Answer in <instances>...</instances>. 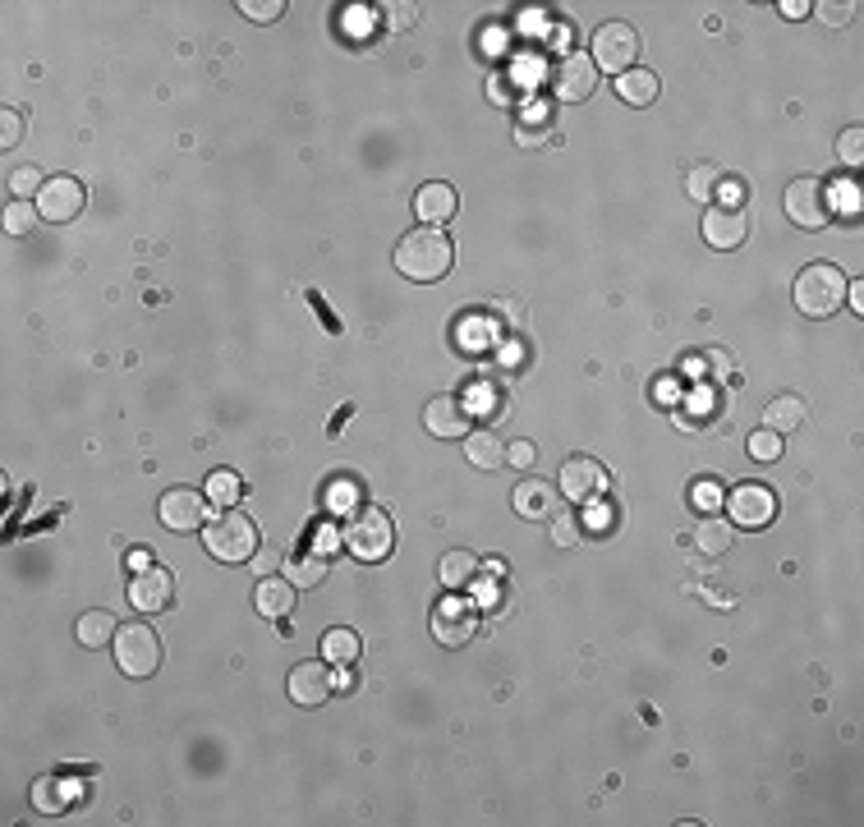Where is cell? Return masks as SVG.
Listing matches in <instances>:
<instances>
[{
	"instance_id": "f1b7e54d",
	"label": "cell",
	"mask_w": 864,
	"mask_h": 827,
	"mask_svg": "<svg viewBox=\"0 0 864 827\" xmlns=\"http://www.w3.org/2000/svg\"><path fill=\"white\" fill-rule=\"evenodd\" d=\"M322 658L327 662H354L359 658V635H354V630H331V635H322Z\"/></svg>"
},
{
	"instance_id": "d590c367",
	"label": "cell",
	"mask_w": 864,
	"mask_h": 827,
	"mask_svg": "<svg viewBox=\"0 0 864 827\" xmlns=\"http://www.w3.org/2000/svg\"><path fill=\"white\" fill-rule=\"evenodd\" d=\"M685 368H704V382H717V377L731 373V354L727 350H708L699 359H685Z\"/></svg>"
},
{
	"instance_id": "7a4b0ae2",
	"label": "cell",
	"mask_w": 864,
	"mask_h": 827,
	"mask_svg": "<svg viewBox=\"0 0 864 827\" xmlns=\"http://www.w3.org/2000/svg\"><path fill=\"white\" fill-rule=\"evenodd\" d=\"M203 547L212 561H226V566H244L253 561V552L262 547L258 524L244 515V510L226 506L221 515H212V524H203Z\"/></svg>"
},
{
	"instance_id": "ab89813d",
	"label": "cell",
	"mask_w": 864,
	"mask_h": 827,
	"mask_svg": "<svg viewBox=\"0 0 864 827\" xmlns=\"http://www.w3.org/2000/svg\"><path fill=\"white\" fill-rule=\"evenodd\" d=\"M809 10H819V14H823V23H832V28H842V23L855 14V5H851V0H823V5H809Z\"/></svg>"
},
{
	"instance_id": "9c48e42d",
	"label": "cell",
	"mask_w": 864,
	"mask_h": 827,
	"mask_svg": "<svg viewBox=\"0 0 864 827\" xmlns=\"http://www.w3.org/2000/svg\"><path fill=\"white\" fill-rule=\"evenodd\" d=\"M557 488L570 506H593L607 492V469L598 460H589V455H570L557 474Z\"/></svg>"
},
{
	"instance_id": "60d3db41",
	"label": "cell",
	"mask_w": 864,
	"mask_h": 827,
	"mask_svg": "<svg viewBox=\"0 0 864 827\" xmlns=\"http://www.w3.org/2000/svg\"><path fill=\"white\" fill-rule=\"evenodd\" d=\"M534 460H538V446L534 442H511V446H506V465L534 469Z\"/></svg>"
},
{
	"instance_id": "f6af8a7d",
	"label": "cell",
	"mask_w": 864,
	"mask_h": 827,
	"mask_svg": "<svg viewBox=\"0 0 864 827\" xmlns=\"http://www.w3.org/2000/svg\"><path fill=\"white\" fill-rule=\"evenodd\" d=\"M0 120H5V129H0V148H14V143H19V134H23V115L19 111H5Z\"/></svg>"
},
{
	"instance_id": "83f0119b",
	"label": "cell",
	"mask_w": 864,
	"mask_h": 827,
	"mask_svg": "<svg viewBox=\"0 0 864 827\" xmlns=\"http://www.w3.org/2000/svg\"><path fill=\"white\" fill-rule=\"evenodd\" d=\"M717 180H722V170H717L713 161L694 166L690 175H685V193H690V203H708V198L717 193Z\"/></svg>"
},
{
	"instance_id": "7bdbcfd3",
	"label": "cell",
	"mask_w": 864,
	"mask_h": 827,
	"mask_svg": "<svg viewBox=\"0 0 864 827\" xmlns=\"http://www.w3.org/2000/svg\"><path fill=\"white\" fill-rule=\"evenodd\" d=\"M42 184H46V180L37 175L33 166H23V170H14V175H10V189H14V193H42Z\"/></svg>"
},
{
	"instance_id": "7dc6e473",
	"label": "cell",
	"mask_w": 864,
	"mask_h": 827,
	"mask_svg": "<svg viewBox=\"0 0 864 827\" xmlns=\"http://www.w3.org/2000/svg\"><path fill=\"white\" fill-rule=\"evenodd\" d=\"M777 10H782L786 19H805V14H809V5H805V0H782Z\"/></svg>"
},
{
	"instance_id": "277c9868",
	"label": "cell",
	"mask_w": 864,
	"mask_h": 827,
	"mask_svg": "<svg viewBox=\"0 0 864 827\" xmlns=\"http://www.w3.org/2000/svg\"><path fill=\"white\" fill-rule=\"evenodd\" d=\"M341 543H345V552L359 556V561H387L391 547H396V524H391L387 510L364 506L350 524H345Z\"/></svg>"
},
{
	"instance_id": "d6a6232c",
	"label": "cell",
	"mask_w": 864,
	"mask_h": 827,
	"mask_svg": "<svg viewBox=\"0 0 864 827\" xmlns=\"http://www.w3.org/2000/svg\"><path fill=\"white\" fill-rule=\"evenodd\" d=\"M65 800H69V795L60 791V777H42V782L33 786V805L42 809V814H60V809H65Z\"/></svg>"
},
{
	"instance_id": "bcb514c9",
	"label": "cell",
	"mask_w": 864,
	"mask_h": 827,
	"mask_svg": "<svg viewBox=\"0 0 864 827\" xmlns=\"http://www.w3.org/2000/svg\"><path fill=\"white\" fill-rule=\"evenodd\" d=\"M515 143H520V148H538V143H547V125H520L515 129Z\"/></svg>"
},
{
	"instance_id": "44dd1931",
	"label": "cell",
	"mask_w": 864,
	"mask_h": 827,
	"mask_svg": "<svg viewBox=\"0 0 864 827\" xmlns=\"http://www.w3.org/2000/svg\"><path fill=\"white\" fill-rule=\"evenodd\" d=\"M74 635H79L83 648H106V644H115V635H120V621H115L106 607H92V612L79 616Z\"/></svg>"
},
{
	"instance_id": "ba28073f",
	"label": "cell",
	"mask_w": 864,
	"mask_h": 827,
	"mask_svg": "<svg viewBox=\"0 0 864 827\" xmlns=\"http://www.w3.org/2000/svg\"><path fill=\"white\" fill-rule=\"evenodd\" d=\"M635 56H639V33L630 28V23H603L598 33H593V65L607 69V74H626V69H635Z\"/></svg>"
},
{
	"instance_id": "f35d334b",
	"label": "cell",
	"mask_w": 864,
	"mask_h": 827,
	"mask_svg": "<svg viewBox=\"0 0 864 827\" xmlns=\"http://www.w3.org/2000/svg\"><path fill=\"white\" fill-rule=\"evenodd\" d=\"M377 10H382V23L396 28V33H405V28L419 23V10H414V5H377Z\"/></svg>"
},
{
	"instance_id": "8d00e7d4",
	"label": "cell",
	"mask_w": 864,
	"mask_h": 827,
	"mask_svg": "<svg viewBox=\"0 0 864 827\" xmlns=\"http://www.w3.org/2000/svg\"><path fill=\"white\" fill-rule=\"evenodd\" d=\"M239 10H244V19H253V23H272V19H281L285 0H239Z\"/></svg>"
},
{
	"instance_id": "5bb4252c",
	"label": "cell",
	"mask_w": 864,
	"mask_h": 827,
	"mask_svg": "<svg viewBox=\"0 0 864 827\" xmlns=\"http://www.w3.org/2000/svg\"><path fill=\"white\" fill-rule=\"evenodd\" d=\"M423 428L432 432V437H442V442H460V437H469V409L460 396H432L428 405H423Z\"/></svg>"
},
{
	"instance_id": "52a82bcc",
	"label": "cell",
	"mask_w": 864,
	"mask_h": 827,
	"mask_svg": "<svg viewBox=\"0 0 864 827\" xmlns=\"http://www.w3.org/2000/svg\"><path fill=\"white\" fill-rule=\"evenodd\" d=\"M722 506H727V520L736 529H768L777 515V492L768 483H736L722 497Z\"/></svg>"
},
{
	"instance_id": "e0dca14e",
	"label": "cell",
	"mask_w": 864,
	"mask_h": 827,
	"mask_svg": "<svg viewBox=\"0 0 864 827\" xmlns=\"http://www.w3.org/2000/svg\"><path fill=\"white\" fill-rule=\"evenodd\" d=\"M745 235H750L745 212H731V207H708L704 212V239L713 249H740Z\"/></svg>"
},
{
	"instance_id": "f907efd6",
	"label": "cell",
	"mask_w": 864,
	"mask_h": 827,
	"mask_svg": "<svg viewBox=\"0 0 864 827\" xmlns=\"http://www.w3.org/2000/svg\"><path fill=\"white\" fill-rule=\"evenodd\" d=\"M846 299H851V308H855V313H860V308H864V290H860V281H855V285H846Z\"/></svg>"
},
{
	"instance_id": "c3c4849f",
	"label": "cell",
	"mask_w": 864,
	"mask_h": 827,
	"mask_svg": "<svg viewBox=\"0 0 864 827\" xmlns=\"http://www.w3.org/2000/svg\"><path fill=\"white\" fill-rule=\"evenodd\" d=\"M152 566V552L148 547H134V552H129V570H148Z\"/></svg>"
},
{
	"instance_id": "3957f363",
	"label": "cell",
	"mask_w": 864,
	"mask_h": 827,
	"mask_svg": "<svg viewBox=\"0 0 864 827\" xmlns=\"http://www.w3.org/2000/svg\"><path fill=\"white\" fill-rule=\"evenodd\" d=\"M791 299H796V308L805 318H832L846 299L842 267H832V262H809V267H800L796 285H791Z\"/></svg>"
},
{
	"instance_id": "cb8c5ba5",
	"label": "cell",
	"mask_w": 864,
	"mask_h": 827,
	"mask_svg": "<svg viewBox=\"0 0 864 827\" xmlns=\"http://www.w3.org/2000/svg\"><path fill=\"white\" fill-rule=\"evenodd\" d=\"M616 97L630 106H648L653 97H658V79H653V69H626V74H616Z\"/></svg>"
},
{
	"instance_id": "681fc988",
	"label": "cell",
	"mask_w": 864,
	"mask_h": 827,
	"mask_svg": "<svg viewBox=\"0 0 864 827\" xmlns=\"http://www.w3.org/2000/svg\"><path fill=\"white\" fill-rule=\"evenodd\" d=\"M488 97H492L497 106H506V102H511V88H501V79H492V83H488Z\"/></svg>"
},
{
	"instance_id": "ffe728a7",
	"label": "cell",
	"mask_w": 864,
	"mask_h": 827,
	"mask_svg": "<svg viewBox=\"0 0 864 827\" xmlns=\"http://www.w3.org/2000/svg\"><path fill=\"white\" fill-rule=\"evenodd\" d=\"M253 598H258V612L272 616V621H285V616L295 612V584L281 575L258 579V593H253Z\"/></svg>"
},
{
	"instance_id": "d4e9b609",
	"label": "cell",
	"mask_w": 864,
	"mask_h": 827,
	"mask_svg": "<svg viewBox=\"0 0 864 827\" xmlns=\"http://www.w3.org/2000/svg\"><path fill=\"white\" fill-rule=\"evenodd\" d=\"M800 423H805V400L800 396H773L768 409H763V428H773V432H791Z\"/></svg>"
},
{
	"instance_id": "7402d4cb",
	"label": "cell",
	"mask_w": 864,
	"mask_h": 827,
	"mask_svg": "<svg viewBox=\"0 0 864 827\" xmlns=\"http://www.w3.org/2000/svg\"><path fill=\"white\" fill-rule=\"evenodd\" d=\"M465 455H469V465L483 469V474H492V469L506 465V446H501V437H497V432H488V428L469 432V437H465Z\"/></svg>"
},
{
	"instance_id": "e575fe53",
	"label": "cell",
	"mask_w": 864,
	"mask_h": 827,
	"mask_svg": "<svg viewBox=\"0 0 864 827\" xmlns=\"http://www.w3.org/2000/svg\"><path fill=\"white\" fill-rule=\"evenodd\" d=\"M837 157H842V166H851V170L864 161V129L860 125H851V129L837 134Z\"/></svg>"
},
{
	"instance_id": "8fae6325",
	"label": "cell",
	"mask_w": 864,
	"mask_h": 827,
	"mask_svg": "<svg viewBox=\"0 0 864 827\" xmlns=\"http://www.w3.org/2000/svg\"><path fill=\"white\" fill-rule=\"evenodd\" d=\"M129 602H134V612H143V616L166 612L175 602V575L166 566L134 570V579H129Z\"/></svg>"
},
{
	"instance_id": "30bf717a",
	"label": "cell",
	"mask_w": 864,
	"mask_h": 827,
	"mask_svg": "<svg viewBox=\"0 0 864 827\" xmlns=\"http://www.w3.org/2000/svg\"><path fill=\"white\" fill-rule=\"evenodd\" d=\"M478 630V616H474V602L469 598H437L432 602V635L437 644L446 648H465Z\"/></svg>"
},
{
	"instance_id": "4fadbf2b",
	"label": "cell",
	"mask_w": 864,
	"mask_h": 827,
	"mask_svg": "<svg viewBox=\"0 0 864 827\" xmlns=\"http://www.w3.org/2000/svg\"><path fill=\"white\" fill-rule=\"evenodd\" d=\"M83 203H88V193H83L79 180H69V175H56V180H46L42 193H37V212H42L46 221H56V226L74 221V216L83 212Z\"/></svg>"
},
{
	"instance_id": "b9f144b4",
	"label": "cell",
	"mask_w": 864,
	"mask_h": 827,
	"mask_svg": "<svg viewBox=\"0 0 864 827\" xmlns=\"http://www.w3.org/2000/svg\"><path fill=\"white\" fill-rule=\"evenodd\" d=\"M249 566H253V575H258V579H267V575H276V570H281L285 561L272 552V547H258V552H253V561H249Z\"/></svg>"
},
{
	"instance_id": "ee69618b",
	"label": "cell",
	"mask_w": 864,
	"mask_h": 827,
	"mask_svg": "<svg viewBox=\"0 0 864 827\" xmlns=\"http://www.w3.org/2000/svg\"><path fill=\"white\" fill-rule=\"evenodd\" d=\"M717 193H722V207H731V212H740V198H745V184L731 180V175H722L717 180Z\"/></svg>"
},
{
	"instance_id": "484cf974",
	"label": "cell",
	"mask_w": 864,
	"mask_h": 827,
	"mask_svg": "<svg viewBox=\"0 0 864 827\" xmlns=\"http://www.w3.org/2000/svg\"><path fill=\"white\" fill-rule=\"evenodd\" d=\"M285 579H290L295 589H318L322 579H327V556H313V552L290 556V561H285Z\"/></svg>"
},
{
	"instance_id": "8992f818",
	"label": "cell",
	"mask_w": 864,
	"mask_h": 827,
	"mask_svg": "<svg viewBox=\"0 0 864 827\" xmlns=\"http://www.w3.org/2000/svg\"><path fill=\"white\" fill-rule=\"evenodd\" d=\"M115 662H120V671L134 680L152 676V671L161 667V639L152 625L134 621V625H120V635H115Z\"/></svg>"
},
{
	"instance_id": "74e56055",
	"label": "cell",
	"mask_w": 864,
	"mask_h": 827,
	"mask_svg": "<svg viewBox=\"0 0 864 827\" xmlns=\"http://www.w3.org/2000/svg\"><path fill=\"white\" fill-rule=\"evenodd\" d=\"M690 497H694V506L704 510V515H713V506H722V497H727V492L717 488V478H699Z\"/></svg>"
},
{
	"instance_id": "ac0fdd59",
	"label": "cell",
	"mask_w": 864,
	"mask_h": 827,
	"mask_svg": "<svg viewBox=\"0 0 864 827\" xmlns=\"http://www.w3.org/2000/svg\"><path fill=\"white\" fill-rule=\"evenodd\" d=\"M731 543H736V524L727 520V515H699V524H694V547L704 556H727Z\"/></svg>"
},
{
	"instance_id": "6da1fadb",
	"label": "cell",
	"mask_w": 864,
	"mask_h": 827,
	"mask_svg": "<svg viewBox=\"0 0 864 827\" xmlns=\"http://www.w3.org/2000/svg\"><path fill=\"white\" fill-rule=\"evenodd\" d=\"M451 258H455L451 239H446V230H437V226L405 230V235L396 239V272L419 281V285L442 281V276L451 272Z\"/></svg>"
},
{
	"instance_id": "1f68e13d",
	"label": "cell",
	"mask_w": 864,
	"mask_h": 827,
	"mask_svg": "<svg viewBox=\"0 0 864 827\" xmlns=\"http://www.w3.org/2000/svg\"><path fill=\"white\" fill-rule=\"evenodd\" d=\"M547 520H552V543L557 547H580V515H575V510H552V515H547Z\"/></svg>"
},
{
	"instance_id": "f546056e",
	"label": "cell",
	"mask_w": 864,
	"mask_h": 827,
	"mask_svg": "<svg viewBox=\"0 0 864 827\" xmlns=\"http://www.w3.org/2000/svg\"><path fill=\"white\" fill-rule=\"evenodd\" d=\"M37 203H28V198H10L5 203V230L10 235H28V230H37Z\"/></svg>"
},
{
	"instance_id": "603a6c76",
	"label": "cell",
	"mask_w": 864,
	"mask_h": 827,
	"mask_svg": "<svg viewBox=\"0 0 864 827\" xmlns=\"http://www.w3.org/2000/svg\"><path fill=\"white\" fill-rule=\"evenodd\" d=\"M515 510H520L524 520H547L557 510V492L547 488V483H538V478H524L520 488H515Z\"/></svg>"
},
{
	"instance_id": "5b68a950",
	"label": "cell",
	"mask_w": 864,
	"mask_h": 827,
	"mask_svg": "<svg viewBox=\"0 0 864 827\" xmlns=\"http://www.w3.org/2000/svg\"><path fill=\"white\" fill-rule=\"evenodd\" d=\"M782 207L791 216V226H800V230H823L832 221V193L814 175H800V180L786 184Z\"/></svg>"
},
{
	"instance_id": "d6986e66",
	"label": "cell",
	"mask_w": 864,
	"mask_h": 827,
	"mask_svg": "<svg viewBox=\"0 0 864 827\" xmlns=\"http://www.w3.org/2000/svg\"><path fill=\"white\" fill-rule=\"evenodd\" d=\"M414 212H419L423 226H442V221H451L455 216V189L451 184H423V189L414 193Z\"/></svg>"
},
{
	"instance_id": "4dcf8cb0",
	"label": "cell",
	"mask_w": 864,
	"mask_h": 827,
	"mask_svg": "<svg viewBox=\"0 0 864 827\" xmlns=\"http://www.w3.org/2000/svg\"><path fill=\"white\" fill-rule=\"evenodd\" d=\"M239 492H244V483H239L235 469H216V474L207 478V497H212L216 506H235Z\"/></svg>"
},
{
	"instance_id": "4316f807",
	"label": "cell",
	"mask_w": 864,
	"mask_h": 827,
	"mask_svg": "<svg viewBox=\"0 0 864 827\" xmlns=\"http://www.w3.org/2000/svg\"><path fill=\"white\" fill-rule=\"evenodd\" d=\"M478 575V556L474 552H446L442 556V584L446 589H465V584H474Z\"/></svg>"
},
{
	"instance_id": "2e32d148",
	"label": "cell",
	"mask_w": 864,
	"mask_h": 827,
	"mask_svg": "<svg viewBox=\"0 0 864 827\" xmlns=\"http://www.w3.org/2000/svg\"><path fill=\"white\" fill-rule=\"evenodd\" d=\"M290 699L299 703V708H322V703L331 699V690H336V676H331L322 662H299L295 671H290Z\"/></svg>"
},
{
	"instance_id": "7c38bea8",
	"label": "cell",
	"mask_w": 864,
	"mask_h": 827,
	"mask_svg": "<svg viewBox=\"0 0 864 827\" xmlns=\"http://www.w3.org/2000/svg\"><path fill=\"white\" fill-rule=\"evenodd\" d=\"M593 83H598V65L589 56H580V51H570V56H561L552 65V92L561 102H589Z\"/></svg>"
},
{
	"instance_id": "9a60e30c",
	"label": "cell",
	"mask_w": 864,
	"mask_h": 827,
	"mask_svg": "<svg viewBox=\"0 0 864 827\" xmlns=\"http://www.w3.org/2000/svg\"><path fill=\"white\" fill-rule=\"evenodd\" d=\"M161 524L175 533H189V529H203L207 524V497L194 488H171L161 497Z\"/></svg>"
},
{
	"instance_id": "836d02e7",
	"label": "cell",
	"mask_w": 864,
	"mask_h": 827,
	"mask_svg": "<svg viewBox=\"0 0 864 827\" xmlns=\"http://www.w3.org/2000/svg\"><path fill=\"white\" fill-rule=\"evenodd\" d=\"M750 455L759 460V465H773L777 455H782V432H773V428L750 432Z\"/></svg>"
}]
</instances>
